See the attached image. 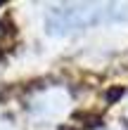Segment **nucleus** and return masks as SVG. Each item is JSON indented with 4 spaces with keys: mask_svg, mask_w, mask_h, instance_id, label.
Masks as SVG:
<instances>
[{
    "mask_svg": "<svg viewBox=\"0 0 128 130\" xmlns=\"http://www.w3.org/2000/svg\"><path fill=\"white\" fill-rule=\"evenodd\" d=\"M128 17L116 7H104V5H71V7H57L48 17V31L50 33H69L78 28L100 24L107 19Z\"/></svg>",
    "mask_w": 128,
    "mask_h": 130,
    "instance_id": "1",
    "label": "nucleus"
}]
</instances>
